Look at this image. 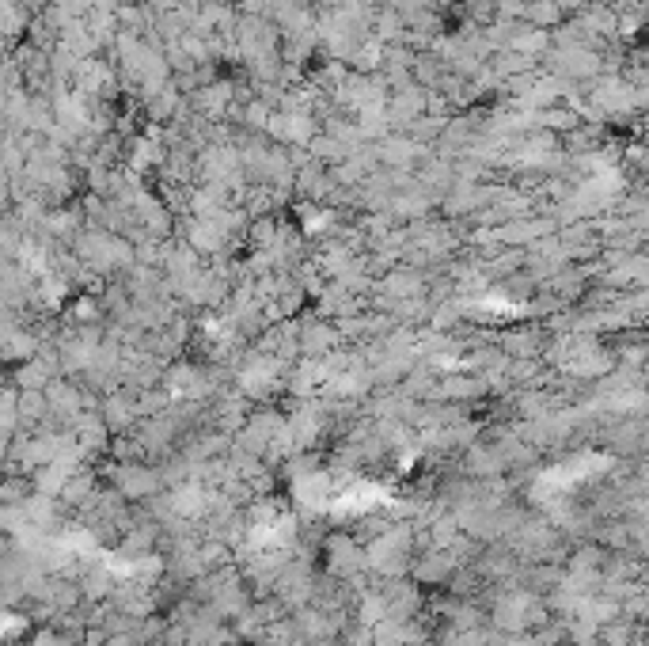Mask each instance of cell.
I'll return each mask as SVG.
<instances>
[{"label": "cell", "instance_id": "obj_2", "mask_svg": "<svg viewBox=\"0 0 649 646\" xmlns=\"http://www.w3.org/2000/svg\"><path fill=\"white\" fill-rule=\"evenodd\" d=\"M110 487H115L125 502H148V498H156L168 483H163V472L148 468L144 460H122V464L110 468Z\"/></svg>", "mask_w": 649, "mask_h": 646}, {"label": "cell", "instance_id": "obj_6", "mask_svg": "<svg viewBox=\"0 0 649 646\" xmlns=\"http://www.w3.org/2000/svg\"><path fill=\"white\" fill-rule=\"evenodd\" d=\"M34 494H39V487H34V479H31V475H20V472H12V475L5 479V491H0V498H5V506H27Z\"/></svg>", "mask_w": 649, "mask_h": 646}, {"label": "cell", "instance_id": "obj_1", "mask_svg": "<svg viewBox=\"0 0 649 646\" xmlns=\"http://www.w3.org/2000/svg\"><path fill=\"white\" fill-rule=\"evenodd\" d=\"M323 563L327 575L338 582H357L361 575H368V548L361 537H349V532H330L323 540Z\"/></svg>", "mask_w": 649, "mask_h": 646}, {"label": "cell", "instance_id": "obj_3", "mask_svg": "<svg viewBox=\"0 0 649 646\" xmlns=\"http://www.w3.org/2000/svg\"><path fill=\"white\" fill-rule=\"evenodd\" d=\"M77 582H80L84 601H91V604H99V601L118 594V575H115V566L110 563H88Z\"/></svg>", "mask_w": 649, "mask_h": 646}, {"label": "cell", "instance_id": "obj_5", "mask_svg": "<svg viewBox=\"0 0 649 646\" xmlns=\"http://www.w3.org/2000/svg\"><path fill=\"white\" fill-rule=\"evenodd\" d=\"M524 613H528V597L521 594V597H502L494 604V623L502 627V632H521L524 627Z\"/></svg>", "mask_w": 649, "mask_h": 646}, {"label": "cell", "instance_id": "obj_4", "mask_svg": "<svg viewBox=\"0 0 649 646\" xmlns=\"http://www.w3.org/2000/svg\"><path fill=\"white\" fill-rule=\"evenodd\" d=\"M338 346V331L327 320H308L301 323V354L304 358H327Z\"/></svg>", "mask_w": 649, "mask_h": 646}]
</instances>
